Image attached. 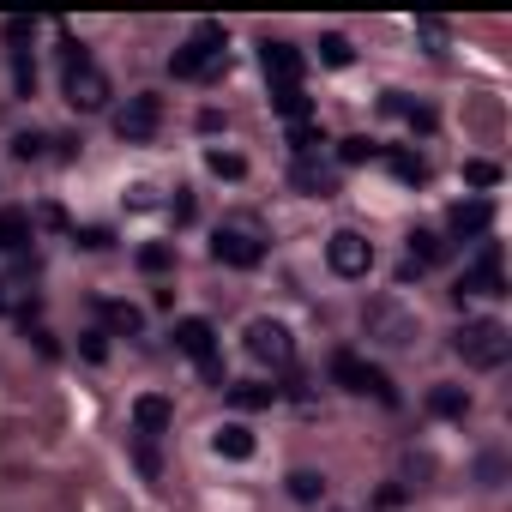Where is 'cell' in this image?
Segmentation results:
<instances>
[{
	"label": "cell",
	"instance_id": "83f0119b",
	"mask_svg": "<svg viewBox=\"0 0 512 512\" xmlns=\"http://www.w3.org/2000/svg\"><path fill=\"white\" fill-rule=\"evenodd\" d=\"M290 494H296L302 506H314V500L326 494V476H320V470H290Z\"/></svg>",
	"mask_w": 512,
	"mask_h": 512
},
{
	"label": "cell",
	"instance_id": "7402d4cb",
	"mask_svg": "<svg viewBox=\"0 0 512 512\" xmlns=\"http://www.w3.org/2000/svg\"><path fill=\"white\" fill-rule=\"evenodd\" d=\"M229 404H235V410H272V404H278V386L241 380V386H229Z\"/></svg>",
	"mask_w": 512,
	"mask_h": 512
},
{
	"label": "cell",
	"instance_id": "603a6c76",
	"mask_svg": "<svg viewBox=\"0 0 512 512\" xmlns=\"http://www.w3.org/2000/svg\"><path fill=\"white\" fill-rule=\"evenodd\" d=\"M440 260H446V241H440L434 229H416V235H410V266L428 272V266H440Z\"/></svg>",
	"mask_w": 512,
	"mask_h": 512
},
{
	"label": "cell",
	"instance_id": "6da1fadb",
	"mask_svg": "<svg viewBox=\"0 0 512 512\" xmlns=\"http://www.w3.org/2000/svg\"><path fill=\"white\" fill-rule=\"evenodd\" d=\"M61 91H67V103L79 115H97L109 103V73L91 61L85 43H61Z\"/></svg>",
	"mask_w": 512,
	"mask_h": 512
},
{
	"label": "cell",
	"instance_id": "8d00e7d4",
	"mask_svg": "<svg viewBox=\"0 0 512 512\" xmlns=\"http://www.w3.org/2000/svg\"><path fill=\"white\" fill-rule=\"evenodd\" d=\"M103 338H109V332H85V356H91V362H103V356H109V350H103Z\"/></svg>",
	"mask_w": 512,
	"mask_h": 512
},
{
	"label": "cell",
	"instance_id": "7a4b0ae2",
	"mask_svg": "<svg viewBox=\"0 0 512 512\" xmlns=\"http://www.w3.org/2000/svg\"><path fill=\"white\" fill-rule=\"evenodd\" d=\"M169 73H175V79H217V73H223V25L199 19V25L187 31V43L169 55Z\"/></svg>",
	"mask_w": 512,
	"mask_h": 512
},
{
	"label": "cell",
	"instance_id": "f1b7e54d",
	"mask_svg": "<svg viewBox=\"0 0 512 512\" xmlns=\"http://www.w3.org/2000/svg\"><path fill=\"white\" fill-rule=\"evenodd\" d=\"M320 61H326V67H350V61H356V49H350V37H338V31H326V37H320Z\"/></svg>",
	"mask_w": 512,
	"mask_h": 512
},
{
	"label": "cell",
	"instance_id": "74e56055",
	"mask_svg": "<svg viewBox=\"0 0 512 512\" xmlns=\"http://www.w3.org/2000/svg\"><path fill=\"white\" fill-rule=\"evenodd\" d=\"M31 37V19H7V43H25Z\"/></svg>",
	"mask_w": 512,
	"mask_h": 512
},
{
	"label": "cell",
	"instance_id": "cb8c5ba5",
	"mask_svg": "<svg viewBox=\"0 0 512 512\" xmlns=\"http://www.w3.org/2000/svg\"><path fill=\"white\" fill-rule=\"evenodd\" d=\"M374 157H380V139H368V133L338 139V169H362V163H374Z\"/></svg>",
	"mask_w": 512,
	"mask_h": 512
},
{
	"label": "cell",
	"instance_id": "8992f818",
	"mask_svg": "<svg viewBox=\"0 0 512 512\" xmlns=\"http://www.w3.org/2000/svg\"><path fill=\"white\" fill-rule=\"evenodd\" d=\"M157 127H163V97H151V91H133V97L115 109V139H121V145H151Z\"/></svg>",
	"mask_w": 512,
	"mask_h": 512
},
{
	"label": "cell",
	"instance_id": "d6986e66",
	"mask_svg": "<svg viewBox=\"0 0 512 512\" xmlns=\"http://www.w3.org/2000/svg\"><path fill=\"white\" fill-rule=\"evenodd\" d=\"M380 163H386L398 181H410V187L428 181V157H416V151H392V145H380Z\"/></svg>",
	"mask_w": 512,
	"mask_h": 512
},
{
	"label": "cell",
	"instance_id": "e575fe53",
	"mask_svg": "<svg viewBox=\"0 0 512 512\" xmlns=\"http://www.w3.org/2000/svg\"><path fill=\"white\" fill-rule=\"evenodd\" d=\"M73 241H79V247H91V253H103V247H109V241H115V235H109V229H103V223H91V229H79V235H73Z\"/></svg>",
	"mask_w": 512,
	"mask_h": 512
},
{
	"label": "cell",
	"instance_id": "5bb4252c",
	"mask_svg": "<svg viewBox=\"0 0 512 512\" xmlns=\"http://www.w3.org/2000/svg\"><path fill=\"white\" fill-rule=\"evenodd\" d=\"M290 181H296L302 193H314V199H326V193H338V163H326L320 151H314V157H296V169H290Z\"/></svg>",
	"mask_w": 512,
	"mask_h": 512
},
{
	"label": "cell",
	"instance_id": "ba28073f",
	"mask_svg": "<svg viewBox=\"0 0 512 512\" xmlns=\"http://www.w3.org/2000/svg\"><path fill=\"white\" fill-rule=\"evenodd\" d=\"M458 296H506V253H500V241H482L476 260H464Z\"/></svg>",
	"mask_w": 512,
	"mask_h": 512
},
{
	"label": "cell",
	"instance_id": "d6a6232c",
	"mask_svg": "<svg viewBox=\"0 0 512 512\" xmlns=\"http://www.w3.org/2000/svg\"><path fill=\"white\" fill-rule=\"evenodd\" d=\"M43 145H49V133H19V139H13V157H19V163H37Z\"/></svg>",
	"mask_w": 512,
	"mask_h": 512
},
{
	"label": "cell",
	"instance_id": "277c9868",
	"mask_svg": "<svg viewBox=\"0 0 512 512\" xmlns=\"http://www.w3.org/2000/svg\"><path fill=\"white\" fill-rule=\"evenodd\" d=\"M211 260L217 266H229V272H253L266 260V235H260V223H217V235H211Z\"/></svg>",
	"mask_w": 512,
	"mask_h": 512
},
{
	"label": "cell",
	"instance_id": "44dd1931",
	"mask_svg": "<svg viewBox=\"0 0 512 512\" xmlns=\"http://www.w3.org/2000/svg\"><path fill=\"white\" fill-rule=\"evenodd\" d=\"M103 326H109L115 338H139V332H145V314H139L133 302H103Z\"/></svg>",
	"mask_w": 512,
	"mask_h": 512
},
{
	"label": "cell",
	"instance_id": "2e32d148",
	"mask_svg": "<svg viewBox=\"0 0 512 512\" xmlns=\"http://www.w3.org/2000/svg\"><path fill=\"white\" fill-rule=\"evenodd\" d=\"M31 241H37V235H31V211H19V205L0 211V253H13V260L31 266Z\"/></svg>",
	"mask_w": 512,
	"mask_h": 512
},
{
	"label": "cell",
	"instance_id": "52a82bcc",
	"mask_svg": "<svg viewBox=\"0 0 512 512\" xmlns=\"http://www.w3.org/2000/svg\"><path fill=\"white\" fill-rule=\"evenodd\" d=\"M362 326H368V338H380V344H392V350L416 344V314L398 308L392 296H374V302L362 308Z\"/></svg>",
	"mask_w": 512,
	"mask_h": 512
},
{
	"label": "cell",
	"instance_id": "4316f807",
	"mask_svg": "<svg viewBox=\"0 0 512 512\" xmlns=\"http://www.w3.org/2000/svg\"><path fill=\"white\" fill-rule=\"evenodd\" d=\"M205 169H211V175H223V181H241V175H247V157H241V151L211 145V151H205Z\"/></svg>",
	"mask_w": 512,
	"mask_h": 512
},
{
	"label": "cell",
	"instance_id": "e0dca14e",
	"mask_svg": "<svg viewBox=\"0 0 512 512\" xmlns=\"http://www.w3.org/2000/svg\"><path fill=\"white\" fill-rule=\"evenodd\" d=\"M253 446H260V440H253L241 422H223V428H211V452H217V458H229V464H247V458H253Z\"/></svg>",
	"mask_w": 512,
	"mask_h": 512
},
{
	"label": "cell",
	"instance_id": "30bf717a",
	"mask_svg": "<svg viewBox=\"0 0 512 512\" xmlns=\"http://www.w3.org/2000/svg\"><path fill=\"white\" fill-rule=\"evenodd\" d=\"M326 266H332L338 278H368V272H374V241L356 235V229H338V235L326 241Z\"/></svg>",
	"mask_w": 512,
	"mask_h": 512
},
{
	"label": "cell",
	"instance_id": "484cf974",
	"mask_svg": "<svg viewBox=\"0 0 512 512\" xmlns=\"http://www.w3.org/2000/svg\"><path fill=\"white\" fill-rule=\"evenodd\" d=\"M139 272H145V278L175 272V247H169V241H145V247H139Z\"/></svg>",
	"mask_w": 512,
	"mask_h": 512
},
{
	"label": "cell",
	"instance_id": "3957f363",
	"mask_svg": "<svg viewBox=\"0 0 512 512\" xmlns=\"http://www.w3.org/2000/svg\"><path fill=\"white\" fill-rule=\"evenodd\" d=\"M452 350L464 356V368L494 374V368L512 356V332H506L500 320H464V326H458V338H452Z\"/></svg>",
	"mask_w": 512,
	"mask_h": 512
},
{
	"label": "cell",
	"instance_id": "d590c367",
	"mask_svg": "<svg viewBox=\"0 0 512 512\" xmlns=\"http://www.w3.org/2000/svg\"><path fill=\"white\" fill-rule=\"evenodd\" d=\"M169 217H175V223H193V193H187V187H175V199H169Z\"/></svg>",
	"mask_w": 512,
	"mask_h": 512
},
{
	"label": "cell",
	"instance_id": "9a60e30c",
	"mask_svg": "<svg viewBox=\"0 0 512 512\" xmlns=\"http://www.w3.org/2000/svg\"><path fill=\"white\" fill-rule=\"evenodd\" d=\"M175 350L181 356H193V362H205V356H217V332H211V320H199V314H187V320H175Z\"/></svg>",
	"mask_w": 512,
	"mask_h": 512
},
{
	"label": "cell",
	"instance_id": "8fae6325",
	"mask_svg": "<svg viewBox=\"0 0 512 512\" xmlns=\"http://www.w3.org/2000/svg\"><path fill=\"white\" fill-rule=\"evenodd\" d=\"M260 67H266V85H272V91H290V85H302L308 55H302L296 43H266V49H260Z\"/></svg>",
	"mask_w": 512,
	"mask_h": 512
},
{
	"label": "cell",
	"instance_id": "d4e9b609",
	"mask_svg": "<svg viewBox=\"0 0 512 512\" xmlns=\"http://www.w3.org/2000/svg\"><path fill=\"white\" fill-rule=\"evenodd\" d=\"M272 109L296 127V121H314V103H308V91L302 85H290V91H272Z\"/></svg>",
	"mask_w": 512,
	"mask_h": 512
},
{
	"label": "cell",
	"instance_id": "f35d334b",
	"mask_svg": "<svg viewBox=\"0 0 512 512\" xmlns=\"http://www.w3.org/2000/svg\"><path fill=\"white\" fill-rule=\"evenodd\" d=\"M0 314H7V284H0Z\"/></svg>",
	"mask_w": 512,
	"mask_h": 512
},
{
	"label": "cell",
	"instance_id": "ffe728a7",
	"mask_svg": "<svg viewBox=\"0 0 512 512\" xmlns=\"http://www.w3.org/2000/svg\"><path fill=\"white\" fill-rule=\"evenodd\" d=\"M428 410H434L440 422H464V416H470V392H464V386H434V392H428Z\"/></svg>",
	"mask_w": 512,
	"mask_h": 512
},
{
	"label": "cell",
	"instance_id": "ac0fdd59",
	"mask_svg": "<svg viewBox=\"0 0 512 512\" xmlns=\"http://www.w3.org/2000/svg\"><path fill=\"white\" fill-rule=\"evenodd\" d=\"M380 109H386V115H398V121H410L416 133H434V109H422V103H410L404 91H386V97H380Z\"/></svg>",
	"mask_w": 512,
	"mask_h": 512
},
{
	"label": "cell",
	"instance_id": "1f68e13d",
	"mask_svg": "<svg viewBox=\"0 0 512 512\" xmlns=\"http://www.w3.org/2000/svg\"><path fill=\"white\" fill-rule=\"evenodd\" d=\"M476 476H482V488H500V482H506V458H500V452H482V458H476Z\"/></svg>",
	"mask_w": 512,
	"mask_h": 512
},
{
	"label": "cell",
	"instance_id": "7c38bea8",
	"mask_svg": "<svg viewBox=\"0 0 512 512\" xmlns=\"http://www.w3.org/2000/svg\"><path fill=\"white\" fill-rule=\"evenodd\" d=\"M446 229H452L458 241H482V235L494 229V199H458V205L446 211Z\"/></svg>",
	"mask_w": 512,
	"mask_h": 512
},
{
	"label": "cell",
	"instance_id": "4dcf8cb0",
	"mask_svg": "<svg viewBox=\"0 0 512 512\" xmlns=\"http://www.w3.org/2000/svg\"><path fill=\"white\" fill-rule=\"evenodd\" d=\"M13 85H19V97H31V91H37V61H31L25 49H13Z\"/></svg>",
	"mask_w": 512,
	"mask_h": 512
},
{
	"label": "cell",
	"instance_id": "9c48e42d",
	"mask_svg": "<svg viewBox=\"0 0 512 512\" xmlns=\"http://www.w3.org/2000/svg\"><path fill=\"white\" fill-rule=\"evenodd\" d=\"M247 356L260 362V368H278V374H284V368L296 362L290 326H284V320H253V326H247Z\"/></svg>",
	"mask_w": 512,
	"mask_h": 512
},
{
	"label": "cell",
	"instance_id": "f546056e",
	"mask_svg": "<svg viewBox=\"0 0 512 512\" xmlns=\"http://www.w3.org/2000/svg\"><path fill=\"white\" fill-rule=\"evenodd\" d=\"M464 181H470V187H500V163H488V157H464Z\"/></svg>",
	"mask_w": 512,
	"mask_h": 512
},
{
	"label": "cell",
	"instance_id": "836d02e7",
	"mask_svg": "<svg viewBox=\"0 0 512 512\" xmlns=\"http://www.w3.org/2000/svg\"><path fill=\"white\" fill-rule=\"evenodd\" d=\"M416 37L428 43V55H446V25H440V19H422V25H416Z\"/></svg>",
	"mask_w": 512,
	"mask_h": 512
},
{
	"label": "cell",
	"instance_id": "5b68a950",
	"mask_svg": "<svg viewBox=\"0 0 512 512\" xmlns=\"http://www.w3.org/2000/svg\"><path fill=\"white\" fill-rule=\"evenodd\" d=\"M332 380H338L344 392H362V398L398 404V392H392L386 368H374V362H368V356H356V350H332Z\"/></svg>",
	"mask_w": 512,
	"mask_h": 512
},
{
	"label": "cell",
	"instance_id": "4fadbf2b",
	"mask_svg": "<svg viewBox=\"0 0 512 512\" xmlns=\"http://www.w3.org/2000/svg\"><path fill=\"white\" fill-rule=\"evenodd\" d=\"M169 428H175V404H169L163 392H139V398H133V434L163 440Z\"/></svg>",
	"mask_w": 512,
	"mask_h": 512
}]
</instances>
